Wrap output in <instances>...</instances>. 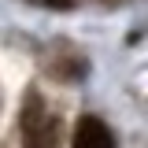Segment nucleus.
<instances>
[{"label": "nucleus", "mask_w": 148, "mask_h": 148, "mask_svg": "<svg viewBox=\"0 0 148 148\" xmlns=\"http://www.w3.org/2000/svg\"><path fill=\"white\" fill-rule=\"evenodd\" d=\"M22 145L26 148H56L59 145V119L45 108V100L30 92L22 108Z\"/></svg>", "instance_id": "obj_1"}, {"label": "nucleus", "mask_w": 148, "mask_h": 148, "mask_svg": "<svg viewBox=\"0 0 148 148\" xmlns=\"http://www.w3.org/2000/svg\"><path fill=\"white\" fill-rule=\"evenodd\" d=\"M71 148H115V137H111V130L104 119H96V115H85L78 130H74V141Z\"/></svg>", "instance_id": "obj_2"}]
</instances>
